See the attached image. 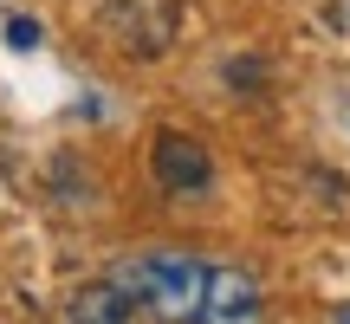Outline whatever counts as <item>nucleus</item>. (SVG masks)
<instances>
[{
	"label": "nucleus",
	"mask_w": 350,
	"mask_h": 324,
	"mask_svg": "<svg viewBox=\"0 0 350 324\" xmlns=\"http://www.w3.org/2000/svg\"><path fill=\"white\" fill-rule=\"evenodd\" d=\"M150 162H156V182H163L169 195H208V182H214L208 143H201V137H182V130H163Z\"/></svg>",
	"instance_id": "obj_3"
},
{
	"label": "nucleus",
	"mask_w": 350,
	"mask_h": 324,
	"mask_svg": "<svg viewBox=\"0 0 350 324\" xmlns=\"http://www.w3.org/2000/svg\"><path fill=\"white\" fill-rule=\"evenodd\" d=\"M7 46L13 52H33L39 46V20H7Z\"/></svg>",
	"instance_id": "obj_5"
},
{
	"label": "nucleus",
	"mask_w": 350,
	"mask_h": 324,
	"mask_svg": "<svg viewBox=\"0 0 350 324\" xmlns=\"http://www.w3.org/2000/svg\"><path fill=\"white\" fill-rule=\"evenodd\" d=\"M111 286L124 292L130 305H150L163 324H195L208 266H201L195 253H182V247H150V253H137V260L117 266Z\"/></svg>",
	"instance_id": "obj_1"
},
{
	"label": "nucleus",
	"mask_w": 350,
	"mask_h": 324,
	"mask_svg": "<svg viewBox=\"0 0 350 324\" xmlns=\"http://www.w3.org/2000/svg\"><path fill=\"white\" fill-rule=\"evenodd\" d=\"M331 324H350V305H344V312H338V318H331Z\"/></svg>",
	"instance_id": "obj_6"
},
{
	"label": "nucleus",
	"mask_w": 350,
	"mask_h": 324,
	"mask_svg": "<svg viewBox=\"0 0 350 324\" xmlns=\"http://www.w3.org/2000/svg\"><path fill=\"white\" fill-rule=\"evenodd\" d=\"M72 324H130V299L104 279V286L72 292Z\"/></svg>",
	"instance_id": "obj_4"
},
{
	"label": "nucleus",
	"mask_w": 350,
	"mask_h": 324,
	"mask_svg": "<svg viewBox=\"0 0 350 324\" xmlns=\"http://www.w3.org/2000/svg\"><path fill=\"white\" fill-rule=\"evenodd\" d=\"M195 324H260V279L247 266H208Z\"/></svg>",
	"instance_id": "obj_2"
}]
</instances>
